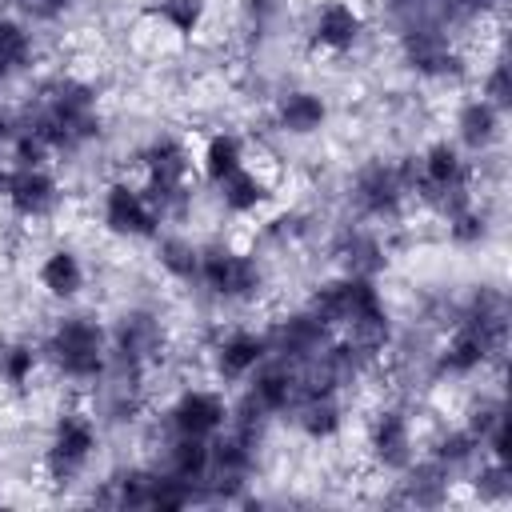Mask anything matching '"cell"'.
<instances>
[{
	"mask_svg": "<svg viewBox=\"0 0 512 512\" xmlns=\"http://www.w3.org/2000/svg\"><path fill=\"white\" fill-rule=\"evenodd\" d=\"M508 344V300L500 288L480 284L464 300L460 316L452 320V332L432 356V376L436 380H464L488 368L492 360L504 356Z\"/></svg>",
	"mask_w": 512,
	"mask_h": 512,
	"instance_id": "1",
	"label": "cell"
},
{
	"mask_svg": "<svg viewBox=\"0 0 512 512\" xmlns=\"http://www.w3.org/2000/svg\"><path fill=\"white\" fill-rule=\"evenodd\" d=\"M20 128L48 144V152H76L100 136V96L88 80L56 76L36 88L20 112Z\"/></svg>",
	"mask_w": 512,
	"mask_h": 512,
	"instance_id": "2",
	"label": "cell"
},
{
	"mask_svg": "<svg viewBox=\"0 0 512 512\" xmlns=\"http://www.w3.org/2000/svg\"><path fill=\"white\" fill-rule=\"evenodd\" d=\"M44 356L64 380L96 384L108 368V328L92 312H64L44 336Z\"/></svg>",
	"mask_w": 512,
	"mask_h": 512,
	"instance_id": "3",
	"label": "cell"
},
{
	"mask_svg": "<svg viewBox=\"0 0 512 512\" xmlns=\"http://www.w3.org/2000/svg\"><path fill=\"white\" fill-rule=\"evenodd\" d=\"M408 172V188L428 200L440 216L464 200H472V160L464 148H456V140H436L428 144L420 156H412L404 164Z\"/></svg>",
	"mask_w": 512,
	"mask_h": 512,
	"instance_id": "4",
	"label": "cell"
},
{
	"mask_svg": "<svg viewBox=\"0 0 512 512\" xmlns=\"http://www.w3.org/2000/svg\"><path fill=\"white\" fill-rule=\"evenodd\" d=\"M140 168H144V196L152 200L160 220L184 216L192 204V152L184 148V140L176 136H156L144 152H140Z\"/></svg>",
	"mask_w": 512,
	"mask_h": 512,
	"instance_id": "5",
	"label": "cell"
},
{
	"mask_svg": "<svg viewBox=\"0 0 512 512\" xmlns=\"http://www.w3.org/2000/svg\"><path fill=\"white\" fill-rule=\"evenodd\" d=\"M100 448V428L96 416L84 408H64L48 432V448H44V472L52 484H72L84 476V468L92 464Z\"/></svg>",
	"mask_w": 512,
	"mask_h": 512,
	"instance_id": "6",
	"label": "cell"
},
{
	"mask_svg": "<svg viewBox=\"0 0 512 512\" xmlns=\"http://www.w3.org/2000/svg\"><path fill=\"white\" fill-rule=\"evenodd\" d=\"M196 284L212 296V300H228V304H244L256 300L264 288V268L252 252H240L232 244H204L200 248V272Z\"/></svg>",
	"mask_w": 512,
	"mask_h": 512,
	"instance_id": "7",
	"label": "cell"
},
{
	"mask_svg": "<svg viewBox=\"0 0 512 512\" xmlns=\"http://www.w3.org/2000/svg\"><path fill=\"white\" fill-rule=\"evenodd\" d=\"M408 192H412L408 172H404V164H392V160H364L348 184L352 208L364 220H396Z\"/></svg>",
	"mask_w": 512,
	"mask_h": 512,
	"instance_id": "8",
	"label": "cell"
},
{
	"mask_svg": "<svg viewBox=\"0 0 512 512\" xmlns=\"http://www.w3.org/2000/svg\"><path fill=\"white\" fill-rule=\"evenodd\" d=\"M164 356V324L152 308H124L108 328V360L148 372Z\"/></svg>",
	"mask_w": 512,
	"mask_h": 512,
	"instance_id": "9",
	"label": "cell"
},
{
	"mask_svg": "<svg viewBox=\"0 0 512 512\" xmlns=\"http://www.w3.org/2000/svg\"><path fill=\"white\" fill-rule=\"evenodd\" d=\"M100 220L112 236L120 240H156L160 236V216L152 208V200L144 196L140 184H128V180H112L100 196Z\"/></svg>",
	"mask_w": 512,
	"mask_h": 512,
	"instance_id": "10",
	"label": "cell"
},
{
	"mask_svg": "<svg viewBox=\"0 0 512 512\" xmlns=\"http://www.w3.org/2000/svg\"><path fill=\"white\" fill-rule=\"evenodd\" d=\"M400 60L424 80H456L464 72V52L456 48L448 28H404Z\"/></svg>",
	"mask_w": 512,
	"mask_h": 512,
	"instance_id": "11",
	"label": "cell"
},
{
	"mask_svg": "<svg viewBox=\"0 0 512 512\" xmlns=\"http://www.w3.org/2000/svg\"><path fill=\"white\" fill-rule=\"evenodd\" d=\"M228 412L232 404L224 400V392L216 388H184L168 412H164V428L176 436H192V440H212L228 428Z\"/></svg>",
	"mask_w": 512,
	"mask_h": 512,
	"instance_id": "12",
	"label": "cell"
},
{
	"mask_svg": "<svg viewBox=\"0 0 512 512\" xmlns=\"http://www.w3.org/2000/svg\"><path fill=\"white\" fill-rule=\"evenodd\" d=\"M264 336H268V352L280 356V360H288V364H296V368H304L308 360H316L336 340L332 328L324 320H316L308 308L280 316L272 328H264Z\"/></svg>",
	"mask_w": 512,
	"mask_h": 512,
	"instance_id": "13",
	"label": "cell"
},
{
	"mask_svg": "<svg viewBox=\"0 0 512 512\" xmlns=\"http://www.w3.org/2000/svg\"><path fill=\"white\" fill-rule=\"evenodd\" d=\"M244 384H248L244 396H248L260 412H268V416H288V412L300 404V396H304L300 368L288 364V360H280V356H272V352L252 368V376H248Z\"/></svg>",
	"mask_w": 512,
	"mask_h": 512,
	"instance_id": "14",
	"label": "cell"
},
{
	"mask_svg": "<svg viewBox=\"0 0 512 512\" xmlns=\"http://www.w3.org/2000/svg\"><path fill=\"white\" fill-rule=\"evenodd\" d=\"M368 452L376 460V468L384 472H404L416 460V432H412V416L396 404L380 408L368 424Z\"/></svg>",
	"mask_w": 512,
	"mask_h": 512,
	"instance_id": "15",
	"label": "cell"
},
{
	"mask_svg": "<svg viewBox=\"0 0 512 512\" xmlns=\"http://www.w3.org/2000/svg\"><path fill=\"white\" fill-rule=\"evenodd\" d=\"M4 200L20 220H44L60 204V180L48 172V164H12V184Z\"/></svg>",
	"mask_w": 512,
	"mask_h": 512,
	"instance_id": "16",
	"label": "cell"
},
{
	"mask_svg": "<svg viewBox=\"0 0 512 512\" xmlns=\"http://www.w3.org/2000/svg\"><path fill=\"white\" fill-rule=\"evenodd\" d=\"M268 356V336L252 328H232L212 344V372L224 384H240L252 376V368Z\"/></svg>",
	"mask_w": 512,
	"mask_h": 512,
	"instance_id": "17",
	"label": "cell"
},
{
	"mask_svg": "<svg viewBox=\"0 0 512 512\" xmlns=\"http://www.w3.org/2000/svg\"><path fill=\"white\" fill-rule=\"evenodd\" d=\"M308 36H312V44H316L320 52L340 56V52L356 48V40L364 36V16H360V8L348 4V0H324V4L312 12Z\"/></svg>",
	"mask_w": 512,
	"mask_h": 512,
	"instance_id": "18",
	"label": "cell"
},
{
	"mask_svg": "<svg viewBox=\"0 0 512 512\" xmlns=\"http://www.w3.org/2000/svg\"><path fill=\"white\" fill-rule=\"evenodd\" d=\"M504 116H508V112H500V108L488 104L484 96H468V100L456 108V120H452V128H456V148H464V152H472V156L496 148L500 136H504Z\"/></svg>",
	"mask_w": 512,
	"mask_h": 512,
	"instance_id": "19",
	"label": "cell"
},
{
	"mask_svg": "<svg viewBox=\"0 0 512 512\" xmlns=\"http://www.w3.org/2000/svg\"><path fill=\"white\" fill-rule=\"evenodd\" d=\"M272 116H276V128L284 136H312L328 124V104L312 88H288V92H280Z\"/></svg>",
	"mask_w": 512,
	"mask_h": 512,
	"instance_id": "20",
	"label": "cell"
},
{
	"mask_svg": "<svg viewBox=\"0 0 512 512\" xmlns=\"http://www.w3.org/2000/svg\"><path fill=\"white\" fill-rule=\"evenodd\" d=\"M208 444L212 440H192V436H176L168 432L164 440V452H160V472L172 476V480H184L192 484L200 496H204V476H208Z\"/></svg>",
	"mask_w": 512,
	"mask_h": 512,
	"instance_id": "21",
	"label": "cell"
},
{
	"mask_svg": "<svg viewBox=\"0 0 512 512\" xmlns=\"http://www.w3.org/2000/svg\"><path fill=\"white\" fill-rule=\"evenodd\" d=\"M288 416H292L296 428H300L308 440H316V444L340 436V428H344L340 392H308V396H300V404H296Z\"/></svg>",
	"mask_w": 512,
	"mask_h": 512,
	"instance_id": "22",
	"label": "cell"
},
{
	"mask_svg": "<svg viewBox=\"0 0 512 512\" xmlns=\"http://www.w3.org/2000/svg\"><path fill=\"white\" fill-rule=\"evenodd\" d=\"M448 492H452V472L440 468L432 456L412 460V464L400 472V500H404V504L436 508V504L448 500Z\"/></svg>",
	"mask_w": 512,
	"mask_h": 512,
	"instance_id": "23",
	"label": "cell"
},
{
	"mask_svg": "<svg viewBox=\"0 0 512 512\" xmlns=\"http://www.w3.org/2000/svg\"><path fill=\"white\" fill-rule=\"evenodd\" d=\"M336 260L348 276H368V280H376L388 268V252H384L380 236L368 228H348L336 240Z\"/></svg>",
	"mask_w": 512,
	"mask_h": 512,
	"instance_id": "24",
	"label": "cell"
},
{
	"mask_svg": "<svg viewBox=\"0 0 512 512\" xmlns=\"http://www.w3.org/2000/svg\"><path fill=\"white\" fill-rule=\"evenodd\" d=\"M36 280L40 288L52 296V300H76L88 284V272H84V260L72 252V248H52L40 268H36Z\"/></svg>",
	"mask_w": 512,
	"mask_h": 512,
	"instance_id": "25",
	"label": "cell"
},
{
	"mask_svg": "<svg viewBox=\"0 0 512 512\" xmlns=\"http://www.w3.org/2000/svg\"><path fill=\"white\" fill-rule=\"evenodd\" d=\"M216 192H220V208H224L228 216H256V212L272 200V184H268L260 172H252L248 164L236 168L228 180H220Z\"/></svg>",
	"mask_w": 512,
	"mask_h": 512,
	"instance_id": "26",
	"label": "cell"
},
{
	"mask_svg": "<svg viewBox=\"0 0 512 512\" xmlns=\"http://www.w3.org/2000/svg\"><path fill=\"white\" fill-rule=\"evenodd\" d=\"M248 164V144H244V136H236V132H216V136H208V144H204V152H200V176L216 188L220 180H228L236 168H244Z\"/></svg>",
	"mask_w": 512,
	"mask_h": 512,
	"instance_id": "27",
	"label": "cell"
},
{
	"mask_svg": "<svg viewBox=\"0 0 512 512\" xmlns=\"http://www.w3.org/2000/svg\"><path fill=\"white\" fill-rule=\"evenodd\" d=\"M156 264H160L172 280L196 284V272H200V244H192V240L180 236V232L156 236Z\"/></svg>",
	"mask_w": 512,
	"mask_h": 512,
	"instance_id": "28",
	"label": "cell"
},
{
	"mask_svg": "<svg viewBox=\"0 0 512 512\" xmlns=\"http://www.w3.org/2000/svg\"><path fill=\"white\" fill-rule=\"evenodd\" d=\"M32 52H36V44H32L28 24L20 16H0V84L8 76L24 72L32 64Z\"/></svg>",
	"mask_w": 512,
	"mask_h": 512,
	"instance_id": "29",
	"label": "cell"
},
{
	"mask_svg": "<svg viewBox=\"0 0 512 512\" xmlns=\"http://www.w3.org/2000/svg\"><path fill=\"white\" fill-rule=\"evenodd\" d=\"M428 456L440 464V468H448L452 476L460 472V468H468L472 472V464L484 456L480 452V440L460 424V428H448V432H440L436 440H432V448H428Z\"/></svg>",
	"mask_w": 512,
	"mask_h": 512,
	"instance_id": "30",
	"label": "cell"
},
{
	"mask_svg": "<svg viewBox=\"0 0 512 512\" xmlns=\"http://www.w3.org/2000/svg\"><path fill=\"white\" fill-rule=\"evenodd\" d=\"M444 224H448V240L460 244V248H476L488 240V212L480 208V200H464L456 208L444 212Z\"/></svg>",
	"mask_w": 512,
	"mask_h": 512,
	"instance_id": "31",
	"label": "cell"
},
{
	"mask_svg": "<svg viewBox=\"0 0 512 512\" xmlns=\"http://www.w3.org/2000/svg\"><path fill=\"white\" fill-rule=\"evenodd\" d=\"M388 20H392L396 32H404V28H448V8H444V0H388Z\"/></svg>",
	"mask_w": 512,
	"mask_h": 512,
	"instance_id": "32",
	"label": "cell"
},
{
	"mask_svg": "<svg viewBox=\"0 0 512 512\" xmlns=\"http://www.w3.org/2000/svg\"><path fill=\"white\" fill-rule=\"evenodd\" d=\"M208 16V0H156L152 20H160L172 36H196Z\"/></svg>",
	"mask_w": 512,
	"mask_h": 512,
	"instance_id": "33",
	"label": "cell"
},
{
	"mask_svg": "<svg viewBox=\"0 0 512 512\" xmlns=\"http://www.w3.org/2000/svg\"><path fill=\"white\" fill-rule=\"evenodd\" d=\"M472 488L484 504H504L512 496V464H500V460H488L480 456V464H472Z\"/></svg>",
	"mask_w": 512,
	"mask_h": 512,
	"instance_id": "34",
	"label": "cell"
},
{
	"mask_svg": "<svg viewBox=\"0 0 512 512\" xmlns=\"http://www.w3.org/2000/svg\"><path fill=\"white\" fill-rule=\"evenodd\" d=\"M36 364H40V352H36L28 340H8V344H0V380H4L8 388H24V384L32 380V372H36Z\"/></svg>",
	"mask_w": 512,
	"mask_h": 512,
	"instance_id": "35",
	"label": "cell"
},
{
	"mask_svg": "<svg viewBox=\"0 0 512 512\" xmlns=\"http://www.w3.org/2000/svg\"><path fill=\"white\" fill-rule=\"evenodd\" d=\"M500 420H508V408H504V400L500 396H476L472 404H468V416H464V428L476 436V440H484Z\"/></svg>",
	"mask_w": 512,
	"mask_h": 512,
	"instance_id": "36",
	"label": "cell"
},
{
	"mask_svg": "<svg viewBox=\"0 0 512 512\" xmlns=\"http://www.w3.org/2000/svg\"><path fill=\"white\" fill-rule=\"evenodd\" d=\"M480 96H484L488 104H496L500 112L512 108V76H508V60H504V56H496V60L488 64V72H484V80H480Z\"/></svg>",
	"mask_w": 512,
	"mask_h": 512,
	"instance_id": "37",
	"label": "cell"
},
{
	"mask_svg": "<svg viewBox=\"0 0 512 512\" xmlns=\"http://www.w3.org/2000/svg\"><path fill=\"white\" fill-rule=\"evenodd\" d=\"M12 8L24 24H56L76 8V0H12Z\"/></svg>",
	"mask_w": 512,
	"mask_h": 512,
	"instance_id": "38",
	"label": "cell"
},
{
	"mask_svg": "<svg viewBox=\"0 0 512 512\" xmlns=\"http://www.w3.org/2000/svg\"><path fill=\"white\" fill-rule=\"evenodd\" d=\"M448 8V28H460V24H476V20H488L500 0H444Z\"/></svg>",
	"mask_w": 512,
	"mask_h": 512,
	"instance_id": "39",
	"label": "cell"
},
{
	"mask_svg": "<svg viewBox=\"0 0 512 512\" xmlns=\"http://www.w3.org/2000/svg\"><path fill=\"white\" fill-rule=\"evenodd\" d=\"M284 12V0H244V16L252 28H268Z\"/></svg>",
	"mask_w": 512,
	"mask_h": 512,
	"instance_id": "40",
	"label": "cell"
},
{
	"mask_svg": "<svg viewBox=\"0 0 512 512\" xmlns=\"http://www.w3.org/2000/svg\"><path fill=\"white\" fill-rule=\"evenodd\" d=\"M16 136H20V112H12L8 104H0V148H12Z\"/></svg>",
	"mask_w": 512,
	"mask_h": 512,
	"instance_id": "41",
	"label": "cell"
},
{
	"mask_svg": "<svg viewBox=\"0 0 512 512\" xmlns=\"http://www.w3.org/2000/svg\"><path fill=\"white\" fill-rule=\"evenodd\" d=\"M8 184H12V164H4V160H0V200L8 196Z\"/></svg>",
	"mask_w": 512,
	"mask_h": 512,
	"instance_id": "42",
	"label": "cell"
}]
</instances>
